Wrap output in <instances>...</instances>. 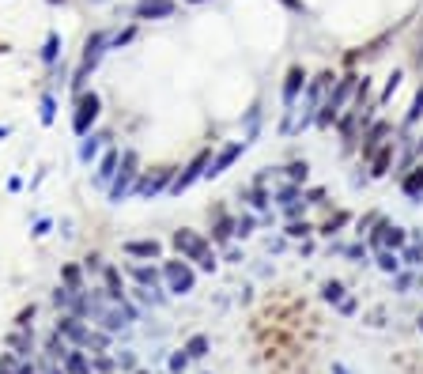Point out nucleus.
Here are the masks:
<instances>
[{
	"mask_svg": "<svg viewBox=\"0 0 423 374\" xmlns=\"http://www.w3.org/2000/svg\"><path fill=\"white\" fill-rule=\"evenodd\" d=\"M174 250H178L181 257L197 261V265H201L204 273H212V268H215V253H212V246L204 242V238L197 235V230H189V227L174 230Z\"/></svg>",
	"mask_w": 423,
	"mask_h": 374,
	"instance_id": "f257e3e1",
	"label": "nucleus"
},
{
	"mask_svg": "<svg viewBox=\"0 0 423 374\" xmlns=\"http://www.w3.org/2000/svg\"><path fill=\"white\" fill-rule=\"evenodd\" d=\"M140 155L137 151H125L121 155V170L114 174V181H110V201H125V197L132 193V181L140 178Z\"/></svg>",
	"mask_w": 423,
	"mask_h": 374,
	"instance_id": "f03ea898",
	"label": "nucleus"
},
{
	"mask_svg": "<svg viewBox=\"0 0 423 374\" xmlns=\"http://www.w3.org/2000/svg\"><path fill=\"white\" fill-rule=\"evenodd\" d=\"M99 110H102V99H99L95 91H83V95H79L76 114H72V129H76V137H87V132H91V125H95V117H99Z\"/></svg>",
	"mask_w": 423,
	"mask_h": 374,
	"instance_id": "7ed1b4c3",
	"label": "nucleus"
},
{
	"mask_svg": "<svg viewBox=\"0 0 423 374\" xmlns=\"http://www.w3.org/2000/svg\"><path fill=\"white\" fill-rule=\"evenodd\" d=\"M170 181H174V170H170V166H163V170H148V174H140L132 189H137V197L151 201V197H159L163 189H170Z\"/></svg>",
	"mask_w": 423,
	"mask_h": 374,
	"instance_id": "20e7f679",
	"label": "nucleus"
},
{
	"mask_svg": "<svg viewBox=\"0 0 423 374\" xmlns=\"http://www.w3.org/2000/svg\"><path fill=\"white\" fill-rule=\"evenodd\" d=\"M163 276H166V284H170L174 295H189V291H193V284H197L193 268H189L186 261H166V265H163Z\"/></svg>",
	"mask_w": 423,
	"mask_h": 374,
	"instance_id": "39448f33",
	"label": "nucleus"
},
{
	"mask_svg": "<svg viewBox=\"0 0 423 374\" xmlns=\"http://www.w3.org/2000/svg\"><path fill=\"white\" fill-rule=\"evenodd\" d=\"M355 87H359V83H355V76H344V79H340V83H337V91L329 95V102H325V106H322V114H317V125H329L333 117L340 114V106L348 102V95H352Z\"/></svg>",
	"mask_w": 423,
	"mask_h": 374,
	"instance_id": "423d86ee",
	"label": "nucleus"
},
{
	"mask_svg": "<svg viewBox=\"0 0 423 374\" xmlns=\"http://www.w3.org/2000/svg\"><path fill=\"white\" fill-rule=\"evenodd\" d=\"M208 163H212V155H208V151H197V155H193V163H189L186 170H181L178 178L170 181V193H174V197H181V193H186V189H189V186H193V181L204 174V166H208Z\"/></svg>",
	"mask_w": 423,
	"mask_h": 374,
	"instance_id": "0eeeda50",
	"label": "nucleus"
},
{
	"mask_svg": "<svg viewBox=\"0 0 423 374\" xmlns=\"http://www.w3.org/2000/svg\"><path fill=\"white\" fill-rule=\"evenodd\" d=\"M102 50H106V35H102V30H95V35L87 38V46H83V61H79V72H76V87L83 83L87 72H91V68L102 61Z\"/></svg>",
	"mask_w": 423,
	"mask_h": 374,
	"instance_id": "6e6552de",
	"label": "nucleus"
},
{
	"mask_svg": "<svg viewBox=\"0 0 423 374\" xmlns=\"http://www.w3.org/2000/svg\"><path fill=\"white\" fill-rule=\"evenodd\" d=\"M57 333H61V337H68L72 344H79V348H87V337H91V329L79 322V314H61L57 317Z\"/></svg>",
	"mask_w": 423,
	"mask_h": 374,
	"instance_id": "1a4fd4ad",
	"label": "nucleus"
},
{
	"mask_svg": "<svg viewBox=\"0 0 423 374\" xmlns=\"http://www.w3.org/2000/svg\"><path fill=\"white\" fill-rule=\"evenodd\" d=\"M178 12L174 0H137V19H170Z\"/></svg>",
	"mask_w": 423,
	"mask_h": 374,
	"instance_id": "9d476101",
	"label": "nucleus"
},
{
	"mask_svg": "<svg viewBox=\"0 0 423 374\" xmlns=\"http://www.w3.org/2000/svg\"><path fill=\"white\" fill-rule=\"evenodd\" d=\"M302 83H306V72L295 65L291 72H287V79H284V106H287V114H291V106H295V99H299Z\"/></svg>",
	"mask_w": 423,
	"mask_h": 374,
	"instance_id": "9b49d317",
	"label": "nucleus"
},
{
	"mask_svg": "<svg viewBox=\"0 0 423 374\" xmlns=\"http://www.w3.org/2000/svg\"><path fill=\"white\" fill-rule=\"evenodd\" d=\"M242 151H246V144H230V148H223V151H219V159L212 163V170H204V174H208V178H219V174L227 170V166L235 163L238 155H242Z\"/></svg>",
	"mask_w": 423,
	"mask_h": 374,
	"instance_id": "f8f14e48",
	"label": "nucleus"
},
{
	"mask_svg": "<svg viewBox=\"0 0 423 374\" xmlns=\"http://www.w3.org/2000/svg\"><path fill=\"white\" fill-rule=\"evenodd\" d=\"M117 166H121V155H117V151H106V155H102V163H99V170H95L99 186H110V181H114Z\"/></svg>",
	"mask_w": 423,
	"mask_h": 374,
	"instance_id": "ddd939ff",
	"label": "nucleus"
},
{
	"mask_svg": "<svg viewBox=\"0 0 423 374\" xmlns=\"http://www.w3.org/2000/svg\"><path fill=\"white\" fill-rule=\"evenodd\" d=\"M121 250L129 253V257H159V253H163V246H159L155 238H140V242H125Z\"/></svg>",
	"mask_w": 423,
	"mask_h": 374,
	"instance_id": "4468645a",
	"label": "nucleus"
},
{
	"mask_svg": "<svg viewBox=\"0 0 423 374\" xmlns=\"http://www.w3.org/2000/svg\"><path fill=\"white\" fill-rule=\"evenodd\" d=\"M371 242H374V246H393V250H397V246H404V230H401V227H386V224H382V227L371 235Z\"/></svg>",
	"mask_w": 423,
	"mask_h": 374,
	"instance_id": "2eb2a0df",
	"label": "nucleus"
},
{
	"mask_svg": "<svg viewBox=\"0 0 423 374\" xmlns=\"http://www.w3.org/2000/svg\"><path fill=\"white\" fill-rule=\"evenodd\" d=\"M8 348H12L15 355H27L30 352V329H19V325H15V333H8Z\"/></svg>",
	"mask_w": 423,
	"mask_h": 374,
	"instance_id": "dca6fc26",
	"label": "nucleus"
},
{
	"mask_svg": "<svg viewBox=\"0 0 423 374\" xmlns=\"http://www.w3.org/2000/svg\"><path fill=\"white\" fill-rule=\"evenodd\" d=\"M102 280H106V295L114 299V302L125 299V291H121V273H117V268H106V273H102Z\"/></svg>",
	"mask_w": 423,
	"mask_h": 374,
	"instance_id": "f3484780",
	"label": "nucleus"
},
{
	"mask_svg": "<svg viewBox=\"0 0 423 374\" xmlns=\"http://www.w3.org/2000/svg\"><path fill=\"white\" fill-rule=\"evenodd\" d=\"M57 57H61V35H57V30H50L46 42H42V61H46V65H53Z\"/></svg>",
	"mask_w": 423,
	"mask_h": 374,
	"instance_id": "a211bd4d",
	"label": "nucleus"
},
{
	"mask_svg": "<svg viewBox=\"0 0 423 374\" xmlns=\"http://www.w3.org/2000/svg\"><path fill=\"white\" fill-rule=\"evenodd\" d=\"M65 371L68 374H91V363H87L83 352H65Z\"/></svg>",
	"mask_w": 423,
	"mask_h": 374,
	"instance_id": "6ab92c4d",
	"label": "nucleus"
},
{
	"mask_svg": "<svg viewBox=\"0 0 423 374\" xmlns=\"http://www.w3.org/2000/svg\"><path fill=\"white\" fill-rule=\"evenodd\" d=\"M186 355H189V360H204V355H208V337H204V333L189 337L186 340Z\"/></svg>",
	"mask_w": 423,
	"mask_h": 374,
	"instance_id": "aec40b11",
	"label": "nucleus"
},
{
	"mask_svg": "<svg viewBox=\"0 0 423 374\" xmlns=\"http://www.w3.org/2000/svg\"><path fill=\"white\" fill-rule=\"evenodd\" d=\"M401 189H404L409 197H423V166H416V170H412L409 178L401 181Z\"/></svg>",
	"mask_w": 423,
	"mask_h": 374,
	"instance_id": "412c9836",
	"label": "nucleus"
},
{
	"mask_svg": "<svg viewBox=\"0 0 423 374\" xmlns=\"http://www.w3.org/2000/svg\"><path fill=\"white\" fill-rule=\"evenodd\" d=\"M129 273L137 276V284H144V288L155 291V284H159V273H155V268H148V265H132Z\"/></svg>",
	"mask_w": 423,
	"mask_h": 374,
	"instance_id": "4be33fe9",
	"label": "nucleus"
},
{
	"mask_svg": "<svg viewBox=\"0 0 423 374\" xmlns=\"http://www.w3.org/2000/svg\"><path fill=\"white\" fill-rule=\"evenodd\" d=\"M102 140H106V137H83V144H79V159H83V163H91V159L99 155Z\"/></svg>",
	"mask_w": 423,
	"mask_h": 374,
	"instance_id": "5701e85b",
	"label": "nucleus"
},
{
	"mask_svg": "<svg viewBox=\"0 0 423 374\" xmlns=\"http://www.w3.org/2000/svg\"><path fill=\"white\" fill-rule=\"evenodd\" d=\"M397 265H401V257H397V253H389V250H382V253H378V268H382V273L393 276V273H397Z\"/></svg>",
	"mask_w": 423,
	"mask_h": 374,
	"instance_id": "b1692460",
	"label": "nucleus"
},
{
	"mask_svg": "<svg viewBox=\"0 0 423 374\" xmlns=\"http://www.w3.org/2000/svg\"><path fill=\"white\" fill-rule=\"evenodd\" d=\"M53 117H57V99L42 95V125H53Z\"/></svg>",
	"mask_w": 423,
	"mask_h": 374,
	"instance_id": "393cba45",
	"label": "nucleus"
},
{
	"mask_svg": "<svg viewBox=\"0 0 423 374\" xmlns=\"http://www.w3.org/2000/svg\"><path fill=\"white\" fill-rule=\"evenodd\" d=\"M389 159H393V144H389V148H382L378 155H374V170H371V174H386Z\"/></svg>",
	"mask_w": 423,
	"mask_h": 374,
	"instance_id": "a878e982",
	"label": "nucleus"
},
{
	"mask_svg": "<svg viewBox=\"0 0 423 374\" xmlns=\"http://www.w3.org/2000/svg\"><path fill=\"white\" fill-rule=\"evenodd\" d=\"M61 276H65V284H68L72 291H83V280H79V268H76V265H68Z\"/></svg>",
	"mask_w": 423,
	"mask_h": 374,
	"instance_id": "bb28decb",
	"label": "nucleus"
},
{
	"mask_svg": "<svg viewBox=\"0 0 423 374\" xmlns=\"http://www.w3.org/2000/svg\"><path fill=\"white\" fill-rule=\"evenodd\" d=\"M46 348H50V355H53V360H57V355L65 360V352H68V348H65V340H61V333H53V337H50V344H46Z\"/></svg>",
	"mask_w": 423,
	"mask_h": 374,
	"instance_id": "cd10ccee",
	"label": "nucleus"
},
{
	"mask_svg": "<svg viewBox=\"0 0 423 374\" xmlns=\"http://www.w3.org/2000/svg\"><path fill=\"white\" fill-rule=\"evenodd\" d=\"M230 235H235V224H230V219L223 216V219H219V227H215V242H227Z\"/></svg>",
	"mask_w": 423,
	"mask_h": 374,
	"instance_id": "c85d7f7f",
	"label": "nucleus"
},
{
	"mask_svg": "<svg viewBox=\"0 0 423 374\" xmlns=\"http://www.w3.org/2000/svg\"><path fill=\"white\" fill-rule=\"evenodd\" d=\"M401 72H393V76H389V83H386V91H382V102H389V99H393V91H397V87H401Z\"/></svg>",
	"mask_w": 423,
	"mask_h": 374,
	"instance_id": "c756f323",
	"label": "nucleus"
},
{
	"mask_svg": "<svg viewBox=\"0 0 423 374\" xmlns=\"http://www.w3.org/2000/svg\"><path fill=\"white\" fill-rule=\"evenodd\" d=\"M186 363H189L186 348H181V352H174V355H170V371H174V374H181V371H186Z\"/></svg>",
	"mask_w": 423,
	"mask_h": 374,
	"instance_id": "7c9ffc66",
	"label": "nucleus"
},
{
	"mask_svg": "<svg viewBox=\"0 0 423 374\" xmlns=\"http://www.w3.org/2000/svg\"><path fill=\"white\" fill-rule=\"evenodd\" d=\"M30 322H35V306H23L19 317H15V325H19V329H30Z\"/></svg>",
	"mask_w": 423,
	"mask_h": 374,
	"instance_id": "2f4dec72",
	"label": "nucleus"
},
{
	"mask_svg": "<svg viewBox=\"0 0 423 374\" xmlns=\"http://www.w3.org/2000/svg\"><path fill=\"white\" fill-rule=\"evenodd\" d=\"M420 114H423V87L416 91V102H412V110H409V125H412V121H420Z\"/></svg>",
	"mask_w": 423,
	"mask_h": 374,
	"instance_id": "473e14b6",
	"label": "nucleus"
},
{
	"mask_svg": "<svg viewBox=\"0 0 423 374\" xmlns=\"http://www.w3.org/2000/svg\"><path fill=\"white\" fill-rule=\"evenodd\" d=\"M340 295H344V288H340L337 280H333V284H325V299H329V302H340Z\"/></svg>",
	"mask_w": 423,
	"mask_h": 374,
	"instance_id": "72a5a7b5",
	"label": "nucleus"
},
{
	"mask_svg": "<svg viewBox=\"0 0 423 374\" xmlns=\"http://www.w3.org/2000/svg\"><path fill=\"white\" fill-rule=\"evenodd\" d=\"M287 174H291L295 181H306V163H291V166H287Z\"/></svg>",
	"mask_w": 423,
	"mask_h": 374,
	"instance_id": "f704fd0d",
	"label": "nucleus"
},
{
	"mask_svg": "<svg viewBox=\"0 0 423 374\" xmlns=\"http://www.w3.org/2000/svg\"><path fill=\"white\" fill-rule=\"evenodd\" d=\"M87 348H95V352H102V348H106V337H102V333H91V337H87Z\"/></svg>",
	"mask_w": 423,
	"mask_h": 374,
	"instance_id": "c9c22d12",
	"label": "nucleus"
},
{
	"mask_svg": "<svg viewBox=\"0 0 423 374\" xmlns=\"http://www.w3.org/2000/svg\"><path fill=\"white\" fill-rule=\"evenodd\" d=\"M306 224H291V227H287V235H291V238H302V235H306Z\"/></svg>",
	"mask_w": 423,
	"mask_h": 374,
	"instance_id": "e433bc0d",
	"label": "nucleus"
},
{
	"mask_svg": "<svg viewBox=\"0 0 423 374\" xmlns=\"http://www.w3.org/2000/svg\"><path fill=\"white\" fill-rule=\"evenodd\" d=\"M404 261H412V265H416V261H420V246H412V250H404Z\"/></svg>",
	"mask_w": 423,
	"mask_h": 374,
	"instance_id": "4c0bfd02",
	"label": "nucleus"
},
{
	"mask_svg": "<svg viewBox=\"0 0 423 374\" xmlns=\"http://www.w3.org/2000/svg\"><path fill=\"white\" fill-rule=\"evenodd\" d=\"M250 230H253V219H242V224H238V230H235V235H250Z\"/></svg>",
	"mask_w": 423,
	"mask_h": 374,
	"instance_id": "58836bf2",
	"label": "nucleus"
},
{
	"mask_svg": "<svg viewBox=\"0 0 423 374\" xmlns=\"http://www.w3.org/2000/svg\"><path fill=\"white\" fill-rule=\"evenodd\" d=\"M333 374H352V371H348L344 363H333Z\"/></svg>",
	"mask_w": 423,
	"mask_h": 374,
	"instance_id": "ea45409f",
	"label": "nucleus"
},
{
	"mask_svg": "<svg viewBox=\"0 0 423 374\" xmlns=\"http://www.w3.org/2000/svg\"><path fill=\"white\" fill-rule=\"evenodd\" d=\"M15 374H35V367H27V363H23V367H19V371H15Z\"/></svg>",
	"mask_w": 423,
	"mask_h": 374,
	"instance_id": "a19ab883",
	"label": "nucleus"
},
{
	"mask_svg": "<svg viewBox=\"0 0 423 374\" xmlns=\"http://www.w3.org/2000/svg\"><path fill=\"white\" fill-rule=\"evenodd\" d=\"M50 4H65V0H50Z\"/></svg>",
	"mask_w": 423,
	"mask_h": 374,
	"instance_id": "79ce46f5",
	"label": "nucleus"
},
{
	"mask_svg": "<svg viewBox=\"0 0 423 374\" xmlns=\"http://www.w3.org/2000/svg\"><path fill=\"white\" fill-rule=\"evenodd\" d=\"M0 374H8V367H0Z\"/></svg>",
	"mask_w": 423,
	"mask_h": 374,
	"instance_id": "37998d69",
	"label": "nucleus"
},
{
	"mask_svg": "<svg viewBox=\"0 0 423 374\" xmlns=\"http://www.w3.org/2000/svg\"><path fill=\"white\" fill-rule=\"evenodd\" d=\"M189 4H201V0H189Z\"/></svg>",
	"mask_w": 423,
	"mask_h": 374,
	"instance_id": "c03bdc74",
	"label": "nucleus"
},
{
	"mask_svg": "<svg viewBox=\"0 0 423 374\" xmlns=\"http://www.w3.org/2000/svg\"><path fill=\"white\" fill-rule=\"evenodd\" d=\"M420 329H423V317H420Z\"/></svg>",
	"mask_w": 423,
	"mask_h": 374,
	"instance_id": "a18cd8bd",
	"label": "nucleus"
},
{
	"mask_svg": "<svg viewBox=\"0 0 423 374\" xmlns=\"http://www.w3.org/2000/svg\"><path fill=\"white\" fill-rule=\"evenodd\" d=\"M140 374H144V371H140Z\"/></svg>",
	"mask_w": 423,
	"mask_h": 374,
	"instance_id": "49530a36",
	"label": "nucleus"
}]
</instances>
